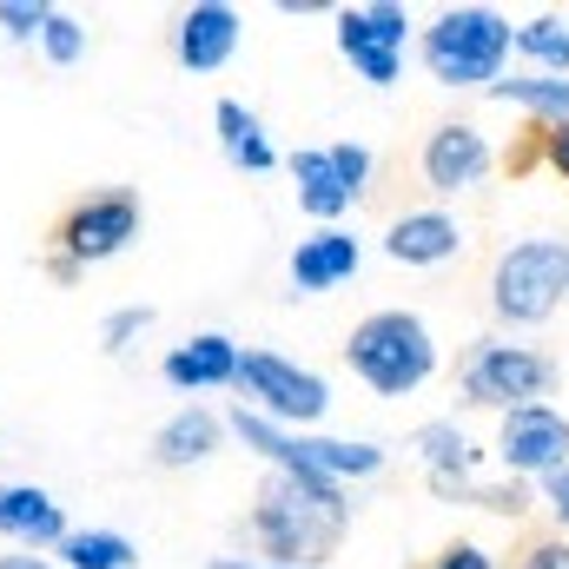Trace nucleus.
Wrapping results in <instances>:
<instances>
[{
    "label": "nucleus",
    "instance_id": "obj_1",
    "mask_svg": "<svg viewBox=\"0 0 569 569\" xmlns=\"http://www.w3.org/2000/svg\"><path fill=\"white\" fill-rule=\"evenodd\" d=\"M345 523H351L345 483H325V477L272 470L259 503H252V543L266 550V563H291V569H318V557L338 550Z\"/></svg>",
    "mask_w": 569,
    "mask_h": 569
},
{
    "label": "nucleus",
    "instance_id": "obj_2",
    "mask_svg": "<svg viewBox=\"0 0 569 569\" xmlns=\"http://www.w3.org/2000/svg\"><path fill=\"white\" fill-rule=\"evenodd\" d=\"M517 33L497 7H443L425 27V67L437 87H497Z\"/></svg>",
    "mask_w": 569,
    "mask_h": 569
},
{
    "label": "nucleus",
    "instance_id": "obj_3",
    "mask_svg": "<svg viewBox=\"0 0 569 569\" xmlns=\"http://www.w3.org/2000/svg\"><path fill=\"white\" fill-rule=\"evenodd\" d=\"M345 365L378 391V398H411L437 371V338L418 311H371L345 338Z\"/></svg>",
    "mask_w": 569,
    "mask_h": 569
},
{
    "label": "nucleus",
    "instance_id": "obj_4",
    "mask_svg": "<svg viewBox=\"0 0 569 569\" xmlns=\"http://www.w3.org/2000/svg\"><path fill=\"white\" fill-rule=\"evenodd\" d=\"M232 430L246 437V450L272 457V470L284 477H325V483H345V477H378L385 470V450L378 443H345V437H305V430H279L266 425L259 411H232Z\"/></svg>",
    "mask_w": 569,
    "mask_h": 569
},
{
    "label": "nucleus",
    "instance_id": "obj_5",
    "mask_svg": "<svg viewBox=\"0 0 569 569\" xmlns=\"http://www.w3.org/2000/svg\"><path fill=\"white\" fill-rule=\"evenodd\" d=\"M569 291V246L563 239H523L497 259L490 272V305L510 325H543Z\"/></svg>",
    "mask_w": 569,
    "mask_h": 569
},
{
    "label": "nucleus",
    "instance_id": "obj_6",
    "mask_svg": "<svg viewBox=\"0 0 569 569\" xmlns=\"http://www.w3.org/2000/svg\"><path fill=\"white\" fill-rule=\"evenodd\" d=\"M140 226H146L140 192H127V186H113V192H87V199L67 206V219L53 226V259H67L73 272H87V266L127 252V246L140 239Z\"/></svg>",
    "mask_w": 569,
    "mask_h": 569
},
{
    "label": "nucleus",
    "instance_id": "obj_7",
    "mask_svg": "<svg viewBox=\"0 0 569 569\" xmlns=\"http://www.w3.org/2000/svg\"><path fill=\"white\" fill-rule=\"evenodd\" d=\"M232 385L252 398V411H259L266 425H279V430L318 425L325 405H331L325 378L305 371V365H291V358H279V351H239V378H232Z\"/></svg>",
    "mask_w": 569,
    "mask_h": 569
},
{
    "label": "nucleus",
    "instance_id": "obj_8",
    "mask_svg": "<svg viewBox=\"0 0 569 569\" xmlns=\"http://www.w3.org/2000/svg\"><path fill=\"white\" fill-rule=\"evenodd\" d=\"M557 385V365L530 345H477L463 365V398L470 405H497V411H523Z\"/></svg>",
    "mask_w": 569,
    "mask_h": 569
},
{
    "label": "nucleus",
    "instance_id": "obj_9",
    "mask_svg": "<svg viewBox=\"0 0 569 569\" xmlns=\"http://www.w3.org/2000/svg\"><path fill=\"white\" fill-rule=\"evenodd\" d=\"M405 40H411V13L398 0H365V7H345L338 13V53L371 87H391L405 73Z\"/></svg>",
    "mask_w": 569,
    "mask_h": 569
},
{
    "label": "nucleus",
    "instance_id": "obj_10",
    "mask_svg": "<svg viewBox=\"0 0 569 569\" xmlns=\"http://www.w3.org/2000/svg\"><path fill=\"white\" fill-rule=\"evenodd\" d=\"M497 457H503L517 477H550V470H569V418H557L550 405L503 411Z\"/></svg>",
    "mask_w": 569,
    "mask_h": 569
},
{
    "label": "nucleus",
    "instance_id": "obj_11",
    "mask_svg": "<svg viewBox=\"0 0 569 569\" xmlns=\"http://www.w3.org/2000/svg\"><path fill=\"white\" fill-rule=\"evenodd\" d=\"M172 53H179V67H192V73H219V67L239 53V7H226V0L186 7L179 27H172Z\"/></svg>",
    "mask_w": 569,
    "mask_h": 569
},
{
    "label": "nucleus",
    "instance_id": "obj_12",
    "mask_svg": "<svg viewBox=\"0 0 569 569\" xmlns=\"http://www.w3.org/2000/svg\"><path fill=\"white\" fill-rule=\"evenodd\" d=\"M483 172H490V140L470 120H450V127H437L425 140L430 192H470V186H483Z\"/></svg>",
    "mask_w": 569,
    "mask_h": 569
},
{
    "label": "nucleus",
    "instance_id": "obj_13",
    "mask_svg": "<svg viewBox=\"0 0 569 569\" xmlns=\"http://www.w3.org/2000/svg\"><path fill=\"white\" fill-rule=\"evenodd\" d=\"M232 378H239V345L226 331H199V338L166 351V385L172 391H219Z\"/></svg>",
    "mask_w": 569,
    "mask_h": 569
},
{
    "label": "nucleus",
    "instance_id": "obj_14",
    "mask_svg": "<svg viewBox=\"0 0 569 569\" xmlns=\"http://www.w3.org/2000/svg\"><path fill=\"white\" fill-rule=\"evenodd\" d=\"M0 537H13L27 557L33 550H60V537H67V517H60V503L40 490V483H0Z\"/></svg>",
    "mask_w": 569,
    "mask_h": 569
},
{
    "label": "nucleus",
    "instance_id": "obj_15",
    "mask_svg": "<svg viewBox=\"0 0 569 569\" xmlns=\"http://www.w3.org/2000/svg\"><path fill=\"white\" fill-rule=\"evenodd\" d=\"M358 259H365V246H358L351 232L318 226V232L298 239V252H291V291H298V298H305V291H331V284H345L358 272Z\"/></svg>",
    "mask_w": 569,
    "mask_h": 569
},
{
    "label": "nucleus",
    "instance_id": "obj_16",
    "mask_svg": "<svg viewBox=\"0 0 569 569\" xmlns=\"http://www.w3.org/2000/svg\"><path fill=\"white\" fill-rule=\"evenodd\" d=\"M291 179H298V206L311 212V219H338V212H351V179L338 172V159H331V146H305V152H291Z\"/></svg>",
    "mask_w": 569,
    "mask_h": 569
},
{
    "label": "nucleus",
    "instance_id": "obj_17",
    "mask_svg": "<svg viewBox=\"0 0 569 569\" xmlns=\"http://www.w3.org/2000/svg\"><path fill=\"white\" fill-rule=\"evenodd\" d=\"M457 246H463V232H457V219H443V212H405V219L385 232V252H391L398 266H443V259H457Z\"/></svg>",
    "mask_w": 569,
    "mask_h": 569
},
{
    "label": "nucleus",
    "instance_id": "obj_18",
    "mask_svg": "<svg viewBox=\"0 0 569 569\" xmlns=\"http://www.w3.org/2000/svg\"><path fill=\"white\" fill-rule=\"evenodd\" d=\"M219 437H226V425H219L212 411L186 405L179 418L159 425V437H152V463H159V470H192V463H206V457L219 450Z\"/></svg>",
    "mask_w": 569,
    "mask_h": 569
},
{
    "label": "nucleus",
    "instance_id": "obj_19",
    "mask_svg": "<svg viewBox=\"0 0 569 569\" xmlns=\"http://www.w3.org/2000/svg\"><path fill=\"white\" fill-rule=\"evenodd\" d=\"M418 457H425L430 483L443 497H470L477 490V450H470V437L457 425H425L418 430Z\"/></svg>",
    "mask_w": 569,
    "mask_h": 569
},
{
    "label": "nucleus",
    "instance_id": "obj_20",
    "mask_svg": "<svg viewBox=\"0 0 569 569\" xmlns=\"http://www.w3.org/2000/svg\"><path fill=\"white\" fill-rule=\"evenodd\" d=\"M212 127H219V146H226L232 166H246V172H272V166H279V152H272V140H266V127H259L252 107L219 100V107H212Z\"/></svg>",
    "mask_w": 569,
    "mask_h": 569
},
{
    "label": "nucleus",
    "instance_id": "obj_21",
    "mask_svg": "<svg viewBox=\"0 0 569 569\" xmlns=\"http://www.w3.org/2000/svg\"><path fill=\"white\" fill-rule=\"evenodd\" d=\"M490 100H503V107H523V113H537L543 127H563V120H569V80H563V73H523V80H497V87H490Z\"/></svg>",
    "mask_w": 569,
    "mask_h": 569
},
{
    "label": "nucleus",
    "instance_id": "obj_22",
    "mask_svg": "<svg viewBox=\"0 0 569 569\" xmlns=\"http://www.w3.org/2000/svg\"><path fill=\"white\" fill-rule=\"evenodd\" d=\"M60 557H67L60 569H133L140 550L120 530H67L60 537Z\"/></svg>",
    "mask_w": 569,
    "mask_h": 569
},
{
    "label": "nucleus",
    "instance_id": "obj_23",
    "mask_svg": "<svg viewBox=\"0 0 569 569\" xmlns=\"http://www.w3.org/2000/svg\"><path fill=\"white\" fill-rule=\"evenodd\" d=\"M517 53H530L543 73H563L569 80V20L563 13H537L517 27Z\"/></svg>",
    "mask_w": 569,
    "mask_h": 569
},
{
    "label": "nucleus",
    "instance_id": "obj_24",
    "mask_svg": "<svg viewBox=\"0 0 569 569\" xmlns=\"http://www.w3.org/2000/svg\"><path fill=\"white\" fill-rule=\"evenodd\" d=\"M40 47H47V60H53V67H73V60L87 53V27H80L73 13H47V27H40Z\"/></svg>",
    "mask_w": 569,
    "mask_h": 569
},
{
    "label": "nucleus",
    "instance_id": "obj_25",
    "mask_svg": "<svg viewBox=\"0 0 569 569\" xmlns=\"http://www.w3.org/2000/svg\"><path fill=\"white\" fill-rule=\"evenodd\" d=\"M47 13H53V7H40V0H0V27H7V40H40Z\"/></svg>",
    "mask_w": 569,
    "mask_h": 569
},
{
    "label": "nucleus",
    "instance_id": "obj_26",
    "mask_svg": "<svg viewBox=\"0 0 569 569\" xmlns=\"http://www.w3.org/2000/svg\"><path fill=\"white\" fill-rule=\"evenodd\" d=\"M146 325H152V311H146V305H120V311L100 325V345H107V351H127Z\"/></svg>",
    "mask_w": 569,
    "mask_h": 569
},
{
    "label": "nucleus",
    "instance_id": "obj_27",
    "mask_svg": "<svg viewBox=\"0 0 569 569\" xmlns=\"http://www.w3.org/2000/svg\"><path fill=\"white\" fill-rule=\"evenodd\" d=\"M331 159H338V172H345V179H351V192H365V186H371V152H365V146H331Z\"/></svg>",
    "mask_w": 569,
    "mask_h": 569
},
{
    "label": "nucleus",
    "instance_id": "obj_28",
    "mask_svg": "<svg viewBox=\"0 0 569 569\" xmlns=\"http://www.w3.org/2000/svg\"><path fill=\"white\" fill-rule=\"evenodd\" d=\"M430 569H497V563H490V550H477V543H450Z\"/></svg>",
    "mask_w": 569,
    "mask_h": 569
},
{
    "label": "nucleus",
    "instance_id": "obj_29",
    "mask_svg": "<svg viewBox=\"0 0 569 569\" xmlns=\"http://www.w3.org/2000/svg\"><path fill=\"white\" fill-rule=\"evenodd\" d=\"M523 569H569V543H563V537L530 543V550H523Z\"/></svg>",
    "mask_w": 569,
    "mask_h": 569
},
{
    "label": "nucleus",
    "instance_id": "obj_30",
    "mask_svg": "<svg viewBox=\"0 0 569 569\" xmlns=\"http://www.w3.org/2000/svg\"><path fill=\"white\" fill-rule=\"evenodd\" d=\"M543 152H550V166L569 179V120L563 127H543Z\"/></svg>",
    "mask_w": 569,
    "mask_h": 569
},
{
    "label": "nucleus",
    "instance_id": "obj_31",
    "mask_svg": "<svg viewBox=\"0 0 569 569\" xmlns=\"http://www.w3.org/2000/svg\"><path fill=\"white\" fill-rule=\"evenodd\" d=\"M543 503L569 523V470H550V477H543Z\"/></svg>",
    "mask_w": 569,
    "mask_h": 569
},
{
    "label": "nucleus",
    "instance_id": "obj_32",
    "mask_svg": "<svg viewBox=\"0 0 569 569\" xmlns=\"http://www.w3.org/2000/svg\"><path fill=\"white\" fill-rule=\"evenodd\" d=\"M212 569H291V563H266V557H212Z\"/></svg>",
    "mask_w": 569,
    "mask_h": 569
},
{
    "label": "nucleus",
    "instance_id": "obj_33",
    "mask_svg": "<svg viewBox=\"0 0 569 569\" xmlns=\"http://www.w3.org/2000/svg\"><path fill=\"white\" fill-rule=\"evenodd\" d=\"M0 569H60V563H47V557H0Z\"/></svg>",
    "mask_w": 569,
    "mask_h": 569
}]
</instances>
